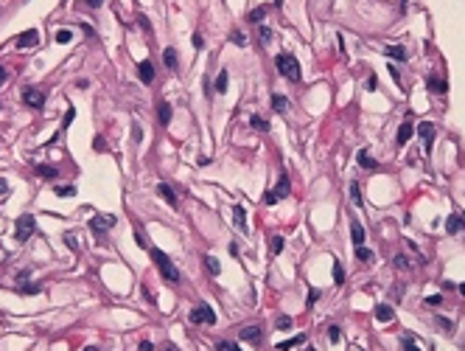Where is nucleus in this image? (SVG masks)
Listing matches in <instances>:
<instances>
[{"instance_id":"obj_1","label":"nucleus","mask_w":465,"mask_h":351,"mask_svg":"<svg viewBox=\"0 0 465 351\" xmlns=\"http://www.w3.org/2000/svg\"><path fill=\"white\" fill-rule=\"evenodd\" d=\"M152 259H154V264H157V270H160V276L165 278V281H171V284H177L180 281V270H177L174 264H171V259L165 256L163 250H152Z\"/></svg>"},{"instance_id":"obj_2","label":"nucleus","mask_w":465,"mask_h":351,"mask_svg":"<svg viewBox=\"0 0 465 351\" xmlns=\"http://www.w3.org/2000/svg\"><path fill=\"white\" fill-rule=\"evenodd\" d=\"M275 65H278V70L286 76V79H291V82L300 79V65H297V59L291 56V53H278Z\"/></svg>"},{"instance_id":"obj_3","label":"nucleus","mask_w":465,"mask_h":351,"mask_svg":"<svg viewBox=\"0 0 465 351\" xmlns=\"http://www.w3.org/2000/svg\"><path fill=\"white\" fill-rule=\"evenodd\" d=\"M34 228H37V219H34V217H28V213H26V217H20V219H17V242H26L28 236L34 233Z\"/></svg>"},{"instance_id":"obj_4","label":"nucleus","mask_w":465,"mask_h":351,"mask_svg":"<svg viewBox=\"0 0 465 351\" xmlns=\"http://www.w3.org/2000/svg\"><path fill=\"white\" fill-rule=\"evenodd\" d=\"M23 101H26L31 110H43V104H45V93L43 90H37V87H26L23 90Z\"/></svg>"},{"instance_id":"obj_5","label":"nucleus","mask_w":465,"mask_h":351,"mask_svg":"<svg viewBox=\"0 0 465 351\" xmlns=\"http://www.w3.org/2000/svg\"><path fill=\"white\" fill-rule=\"evenodd\" d=\"M188 318H191V323H210V326L216 323V312L210 306H196Z\"/></svg>"},{"instance_id":"obj_6","label":"nucleus","mask_w":465,"mask_h":351,"mask_svg":"<svg viewBox=\"0 0 465 351\" xmlns=\"http://www.w3.org/2000/svg\"><path fill=\"white\" fill-rule=\"evenodd\" d=\"M289 188H291L289 177H286V174H280V180H278V188H275V191H269V194H266V202H269V205H275L278 200H283L286 194H289Z\"/></svg>"},{"instance_id":"obj_7","label":"nucleus","mask_w":465,"mask_h":351,"mask_svg":"<svg viewBox=\"0 0 465 351\" xmlns=\"http://www.w3.org/2000/svg\"><path fill=\"white\" fill-rule=\"evenodd\" d=\"M112 225H115V219L107 217V213H95V217L90 219V228L95 230V233H104V230H110Z\"/></svg>"},{"instance_id":"obj_8","label":"nucleus","mask_w":465,"mask_h":351,"mask_svg":"<svg viewBox=\"0 0 465 351\" xmlns=\"http://www.w3.org/2000/svg\"><path fill=\"white\" fill-rule=\"evenodd\" d=\"M238 337H241L244 343H261V326H244Z\"/></svg>"},{"instance_id":"obj_9","label":"nucleus","mask_w":465,"mask_h":351,"mask_svg":"<svg viewBox=\"0 0 465 351\" xmlns=\"http://www.w3.org/2000/svg\"><path fill=\"white\" fill-rule=\"evenodd\" d=\"M446 230H449V233H460V230H465V217L462 213H451L449 222H446Z\"/></svg>"},{"instance_id":"obj_10","label":"nucleus","mask_w":465,"mask_h":351,"mask_svg":"<svg viewBox=\"0 0 465 351\" xmlns=\"http://www.w3.org/2000/svg\"><path fill=\"white\" fill-rule=\"evenodd\" d=\"M37 43H39V34L37 31H23L20 37H17V45H20V48H34Z\"/></svg>"},{"instance_id":"obj_11","label":"nucleus","mask_w":465,"mask_h":351,"mask_svg":"<svg viewBox=\"0 0 465 351\" xmlns=\"http://www.w3.org/2000/svg\"><path fill=\"white\" fill-rule=\"evenodd\" d=\"M157 194H160V197H163L165 202H168L171 208H177V194H174V188H171V186L160 183V186H157Z\"/></svg>"},{"instance_id":"obj_12","label":"nucleus","mask_w":465,"mask_h":351,"mask_svg":"<svg viewBox=\"0 0 465 351\" xmlns=\"http://www.w3.org/2000/svg\"><path fill=\"white\" fill-rule=\"evenodd\" d=\"M418 132H420L423 144H426V149H429V146H432V138H434V124L423 121V124H420V127H418Z\"/></svg>"},{"instance_id":"obj_13","label":"nucleus","mask_w":465,"mask_h":351,"mask_svg":"<svg viewBox=\"0 0 465 351\" xmlns=\"http://www.w3.org/2000/svg\"><path fill=\"white\" fill-rule=\"evenodd\" d=\"M350 236H353V245H356V247L365 245V228H362V222H353V225H350Z\"/></svg>"},{"instance_id":"obj_14","label":"nucleus","mask_w":465,"mask_h":351,"mask_svg":"<svg viewBox=\"0 0 465 351\" xmlns=\"http://www.w3.org/2000/svg\"><path fill=\"white\" fill-rule=\"evenodd\" d=\"M140 79L146 82V85L154 79V68H152V62H149V59H143V62H140Z\"/></svg>"},{"instance_id":"obj_15","label":"nucleus","mask_w":465,"mask_h":351,"mask_svg":"<svg viewBox=\"0 0 465 351\" xmlns=\"http://www.w3.org/2000/svg\"><path fill=\"white\" fill-rule=\"evenodd\" d=\"M233 217H236V228L241 230V233H247V222H244V208L241 205L233 208Z\"/></svg>"},{"instance_id":"obj_16","label":"nucleus","mask_w":465,"mask_h":351,"mask_svg":"<svg viewBox=\"0 0 465 351\" xmlns=\"http://www.w3.org/2000/svg\"><path fill=\"white\" fill-rule=\"evenodd\" d=\"M375 320H381V323H387V320H392V306H387V303H381V306L375 309Z\"/></svg>"},{"instance_id":"obj_17","label":"nucleus","mask_w":465,"mask_h":351,"mask_svg":"<svg viewBox=\"0 0 465 351\" xmlns=\"http://www.w3.org/2000/svg\"><path fill=\"white\" fill-rule=\"evenodd\" d=\"M163 62H165V68H168V70H174L177 68V51L174 48H165L163 51Z\"/></svg>"},{"instance_id":"obj_18","label":"nucleus","mask_w":465,"mask_h":351,"mask_svg":"<svg viewBox=\"0 0 465 351\" xmlns=\"http://www.w3.org/2000/svg\"><path fill=\"white\" fill-rule=\"evenodd\" d=\"M429 90H432V93H440V96H443V93L449 90V87H446V82H443V79H434V76H432V79H429Z\"/></svg>"},{"instance_id":"obj_19","label":"nucleus","mask_w":465,"mask_h":351,"mask_svg":"<svg viewBox=\"0 0 465 351\" xmlns=\"http://www.w3.org/2000/svg\"><path fill=\"white\" fill-rule=\"evenodd\" d=\"M272 107H275L278 112H286V110H289V99L278 96V93H275V96H272Z\"/></svg>"},{"instance_id":"obj_20","label":"nucleus","mask_w":465,"mask_h":351,"mask_svg":"<svg viewBox=\"0 0 465 351\" xmlns=\"http://www.w3.org/2000/svg\"><path fill=\"white\" fill-rule=\"evenodd\" d=\"M205 267H207L210 276H219V272H222V264H219V259H213V256H207V259H205Z\"/></svg>"},{"instance_id":"obj_21","label":"nucleus","mask_w":465,"mask_h":351,"mask_svg":"<svg viewBox=\"0 0 465 351\" xmlns=\"http://www.w3.org/2000/svg\"><path fill=\"white\" fill-rule=\"evenodd\" d=\"M387 56H392V59H407V48H404V45H390V48H387Z\"/></svg>"},{"instance_id":"obj_22","label":"nucleus","mask_w":465,"mask_h":351,"mask_svg":"<svg viewBox=\"0 0 465 351\" xmlns=\"http://www.w3.org/2000/svg\"><path fill=\"white\" fill-rule=\"evenodd\" d=\"M409 138H412V124H404V127L398 129V144L404 146V144H407Z\"/></svg>"},{"instance_id":"obj_23","label":"nucleus","mask_w":465,"mask_h":351,"mask_svg":"<svg viewBox=\"0 0 465 351\" xmlns=\"http://www.w3.org/2000/svg\"><path fill=\"white\" fill-rule=\"evenodd\" d=\"M37 174H39V177H45V180H53V177H56L59 171L53 169V166H37Z\"/></svg>"},{"instance_id":"obj_24","label":"nucleus","mask_w":465,"mask_h":351,"mask_svg":"<svg viewBox=\"0 0 465 351\" xmlns=\"http://www.w3.org/2000/svg\"><path fill=\"white\" fill-rule=\"evenodd\" d=\"M20 292L23 295H39L43 287H39V284H20Z\"/></svg>"},{"instance_id":"obj_25","label":"nucleus","mask_w":465,"mask_h":351,"mask_svg":"<svg viewBox=\"0 0 465 351\" xmlns=\"http://www.w3.org/2000/svg\"><path fill=\"white\" fill-rule=\"evenodd\" d=\"M356 259H359V261H367V264H370L375 256H373V250H367V247H356Z\"/></svg>"},{"instance_id":"obj_26","label":"nucleus","mask_w":465,"mask_h":351,"mask_svg":"<svg viewBox=\"0 0 465 351\" xmlns=\"http://www.w3.org/2000/svg\"><path fill=\"white\" fill-rule=\"evenodd\" d=\"M224 90H227V70H222L216 76V93H224Z\"/></svg>"},{"instance_id":"obj_27","label":"nucleus","mask_w":465,"mask_h":351,"mask_svg":"<svg viewBox=\"0 0 465 351\" xmlns=\"http://www.w3.org/2000/svg\"><path fill=\"white\" fill-rule=\"evenodd\" d=\"M258 40H261V45H266V43H272V28H266V26H261V28H258Z\"/></svg>"},{"instance_id":"obj_28","label":"nucleus","mask_w":465,"mask_h":351,"mask_svg":"<svg viewBox=\"0 0 465 351\" xmlns=\"http://www.w3.org/2000/svg\"><path fill=\"white\" fill-rule=\"evenodd\" d=\"M392 264H395L398 270H412V264H409L407 256H395V259H392Z\"/></svg>"},{"instance_id":"obj_29","label":"nucleus","mask_w":465,"mask_h":351,"mask_svg":"<svg viewBox=\"0 0 465 351\" xmlns=\"http://www.w3.org/2000/svg\"><path fill=\"white\" fill-rule=\"evenodd\" d=\"M359 163L365 166V169H375V160H373L367 152H359Z\"/></svg>"},{"instance_id":"obj_30","label":"nucleus","mask_w":465,"mask_h":351,"mask_svg":"<svg viewBox=\"0 0 465 351\" xmlns=\"http://www.w3.org/2000/svg\"><path fill=\"white\" fill-rule=\"evenodd\" d=\"M350 197H353L356 205H362V202H365V200H362V191H359V183H350Z\"/></svg>"},{"instance_id":"obj_31","label":"nucleus","mask_w":465,"mask_h":351,"mask_svg":"<svg viewBox=\"0 0 465 351\" xmlns=\"http://www.w3.org/2000/svg\"><path fill=\"white\" fill-rule=\"evenodd\" d=\"M249 124H252V129H261V132H266V129H269V124H266L264 118H258V115H252V121H249Z\"/></svg>"},{"instance_id":"obj_32","label":"nucleus","mask_w":465,"mask_h":351,"mask_svg":"<svg viewBox=\"0 0 465 351\" xmlns=\"http://www.w3.org/2000/svg\"><path fill=\"white\" fill-rule=\"evenodd\" d=\"M70 40H73V31H68V28L56 31V43H70Z\"/></svg>"},{"instance_id":"obj_33","label":"nucleus","mask_w":465,"mask_h":351,"mask_svg":"<svg viewBox=\"0 0 465 351\" xmlns=\"http://www.w3.org/2000/svg\"><path fill=\"white\" fill-rule=\"evenodd\" d=\"M160 121H163V124L171 121V107L168 104H160Z\"/></svg>"},{"instance_id":"obj_34","label":"nucleus","mask_w":465,"mask_h":351,"mask_svg":"<svg viewBox=\"0 0 465 351\" xmlns=\"http://www.w3.org/2000/svg\"><path fill=\"white\" fill-rule=\"evenodd\" d=\"M278 329H280V332L291 329V318H289V315H280V318H278Z\"/></svg>"},{"instance_id":"obj_35","label":"nucleus","mask_w":465,"mask_h":351,"mask_svg":"<svg viewBox=\"0 0 465 351\" xmlns=\"http://www.w3.org/2000/svg\"><path fill=\"white\" fill-rule=\"evenodd\" d=\"M333 281H336V284H342V281H345V270H342V264H333Z\"/></svg>"},{"instance_id":"obj_36","label":"nucleus","mask_w":465,"mask_h":351,"mask_svg":"<svg viewBox=\"0 0 465 351\" xmlns=\"http://www.w3.org/2000/svg\"><path fill=\"white\" fill-rule=\"evenodd\" d=\"M339 337H342L339 326H331V329H328V340H331V343H339Z\"/></svg>"},{"instance_id":"obj_37","label":"nucleus","mask_w":465,"mask_h":351,"mask_svg":"<svg viewBox=\"0 0 465 351\" xmlns=\"http://www.w3.org/2000/svg\"><path fill=\"white\" fill-rule=\"evenodd\" d=\"M65 242H68V247H70V250H79V239H76L73 233H65Z\"/></svg>"},{"instance_id":"obj_38","label":"nucleus","mask_w":465,"mask_h":351,"mask_svg":"<svg viewBox=\"0 0 465 351\" xmlns=\"http://www.w3.org/2000/svg\"><path fill=\"white\" fill-rule=\"evenodd\" d=\"M283 245H286V242H283V239H280V236H275V239H272V253H275V256H278L280 250H283Z\"/></svg>"},{"instance_id":"obj_39","label":"nucleus","mask_w":465,"mask_h":351,"mask_svg":"<svg viewBox=\"0 0 465 351\" xmlns=\"http://www.w3.org/2000/svg\"><path fill=\"white\" fill-rule=\"evenodd\" d=\"M216 351H241V348H238V346H233V343H227V340H222V343L216 346Z\"/></svg>"},{"instance_id":"obj_40","label":"nucleus","mask_w":465,"mask_h":351,"mask_svg":"<svg viewBox=\"0 0 465 351\" xmlns=\"http://www.w3.org/2000/svg\"><path fill=\"white\" fill-rule=\"evenodd\" d=\"M264 14H266V9H255L252 14H249V20H252V23H261V20H264Z\"/></svg>"},{"instance_id":"obj_41","label":"nucleus","mask_w":465,"mask_h":351,"mask_svg":"<svg viewBox=\"0 0 465 351\" xmlns=\"http://www.w3.org/2000/svg\"><path fill=\"white\" fill-rule=\"evenodd\" d=\"M297 343H306V337H303V335H300V337H294V340H289V343H280V348H283V351H286V348L297 346Z\"/></svg>"},{"instance_id":"obj_42","label":"nucleus","mask_w":465,"mask_h":351,"mask_svg":"<svg viewBox=\"0 0 465 351\" xmlns=\"http://www.w3.org/2000/svg\"><path fill=\"white\" fill-rule=\"evenodd\" d=\"M401 346H404V351H420L412 340H409V337H404V340H401Z\"/></svg>"},{"instance_id":"obj_43","label":"nucleus","mask_w":465,"mask_h":351,"mask_svg":"<svg viewBox=\"0 0 465 351\" xmlns=\"http://www.w3.org/2000/svg\"><path fill=\"white\" fill-rule=\"evenodd\" d=\"M233 43H236V45H247V37H244L241 31H233Z\"/></svg>"},{"instance_id":"obj_44","label":"nucleus","mask_w":465,"mask_h":351,"mask_svg":"<svg viewBox=\"0 0 465 351\" xmlns=\"http://www.w3.org/2000/svg\"><path fill=\"white\" fill-rule=\"evenodd\" d=\"M73 191H76V188H70V186H59V188H56L59 197H68V194H73Z\"/></svg>"},{"instance_id":"obj_45","label":"nucleus","mask_w":465,"mask_h":351,"mask_svg":"<svg viewBox=\"0 0 465 351\" xmlns=\"http://www.w3.org/2000/svg\"><path fill=\"white\" fill-rule=\"evenodd\" d=\"M434 320H437V326H440V329L451 332V320H446V318H434Z\"/></svg>"},{"instance_id":"obj_46","label":"nucleus","mask_w":465,"mask_h":351,"mask_svg":"<svg viewBox=\"0 0 465 351\" xmlns=\"http://www.w3.org/2000/svg\"><path fill=\"white\" fill-rule=\"evenodd\" d=\"M140 351H154V346H152L149 340H143V343H140Z\"/></svg>"},{"instance_id":"obj_47","label":"nucleus","mask_w":465,"mask_h":351,"mask_svg":"<svg viewBox=\"0 0 465 351\" xmlns=\"http://www.w3.org/2000/svg\"><path fill=\"white\" fill-rule=\"evenodd\" d=\"M317 298H320V292H317V289H311V292H308V303H314Z\"/></svg>"},{"instance_id":"obj_48","label":"nucleus","mask_w":465,"mask_h":351,"mask_svg":"<svg viewBox=\"0 0 465 351\" xmlns=\"http://www.w3.org/2000/svg\"><path fill=\"white\" fill-rule=\"evenodd\" d=\"M426 301H429V303H432V306H437V303H440V295H429V298H426Z\"/></svg>"},{"instance_id":"obj_49","label":"nucleus","mask_w":465,"mask_h":351,"mask_svg":"<svg viewBox=\"0 0 465 351\" xmlns=\"http://www.w3.org/2000/svg\"><path fill=\"white\" fill-rule=\"evenodd\" d=\"M3 82H6V68L0 65V85H3Z\"/></svg>"},{"instance_id":"obj_50","label":"nucleus","mask_w":465,"mask_h":351,"mask_svg":"<svg viewBox=\"0 0 465 351\" xmlns=\"http://www.w3.org/2000/svg\"><path fill=\"white\" fill-rule=\"evenodd\" d=\"M163 351H177V346H171V343H165V346H163Z\"/></svg>"},{"instance_id":"obj_51","label":"nucleus","mask_w":465,"mask_h":351,"mask_svg":"<svg viewBox=\"0 0 465 351\" xmlns=\"http://www.w3.org/2000/svg\"><path fill=\"white\" fill-rule=\"evenodd\" d=\"M87 3H90V6H101V0H87Z\"/></svg>"},{"instance_id":"obj_52","label":"nucleus","mask_w":465,"mask_h":351,"mask_svg":"<svg viewBox=\"0 0 465 351\" xmlns=\"http://www.w3.org/2000/svg\"><path fill=\"white\" fill-rule=\"evenodd\" d=\"M460 292H462V295H465V284H460Z\"/></svg>"},{"instance_id":"obj_53","label":"nucleus","mask_w":465,"mask_h":351,"mask_svg":"<svg viewBox=\"0 0 465 351\" xmlns=\"http://www.w3.org/2000/svg\"><path fill=\"white\" fill-rule=\"evenodd\" d=\"M84 351H98V348H95V346H90V348H84Z\"/></svg>"},{"instance_id":"obj_54","label":"nucleus","mask_w":465,"mask_h":351,"mask_svg":"<svg viewBox=\"0 0 465 351\" xmlns=\"http://www.w3.org/2000/svg\"><path fill=\"white\" fill-rule=\"evenodd\" d=\"M306 351H314V348H306Z\"/></svg>"},{"instance_id":"obj_55","label":"nucleus","mask_w":465,"mask_h":351,"mask_svg":"<svg viewBox=\"0 0 465 351\" xmlns=\"http://www.w3.org/2000/svg\"><path fill=\"white\" fill-rule=\"evenodd\" d=\"M278 3H280V0H278Z\"/></svg>"}]
</instances>
